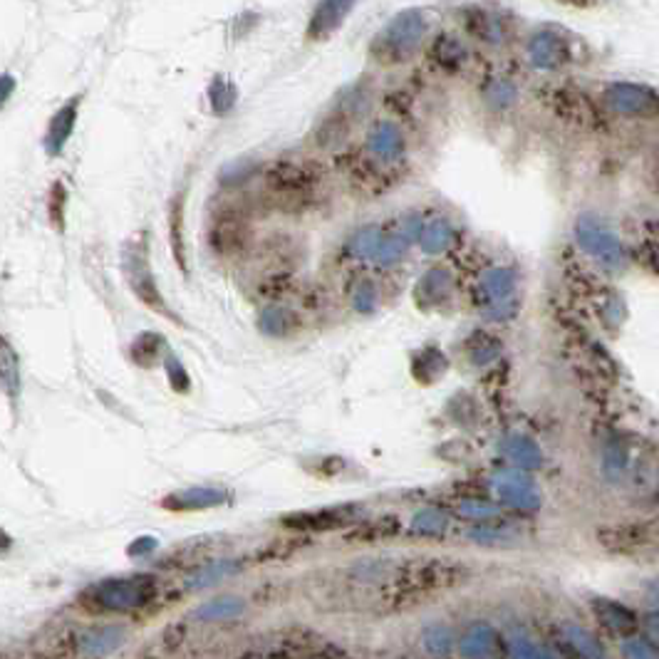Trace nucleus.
<instances>
[{
  "instance_id": "obj_23",
  "label": "nucleus",
  "mask_w": 659,
  "mask_h": 659,
  "mask_svg": "<svg viewBox=\"0 0 659 659\" xmlns=\"http://www.w3.org/2000/svg\"><path fill=\"white\" fill-rule=\"evenodd\" d=\"M595 618L602 622V625H608L610 629H615V632H632L635 629V615H632V610H628L625 605H619L615 600H595Z\"/></svg>"
},
{
  "instance_id": "obj_32",
  "label": "nucleus",
  "mask_w": 659,
  "mask_h": 659,
  "mask_svg": "<svg viewBox=\"0 0 659 659\" xmlns=\"http://www.w3.org/2000/svg\"><path fill=\"white\" fill-rule=\"evenodd\" d=\"M453 645V632L446 625H432L424 632V647L432 655H446Z\"/></svg>"
},
{
  "instance_id": "obj_18",
  "label": "nucleus",
  "mask_w": 659,
  "mask_h": 659,
  "mask_svg": "<svg viewBox=\"0 0 659 659\" xmlns=\"http://www.w3.org/2000/svg\"><path fill=\"white\" fill-rule=\"evenodd\" d=\"M243 612H246V600L238 595H221V598L198 605L191 618L201 619V622H228V619L241 618Z\"/></svg>"
},
{
  "instance_id": "obj_2",
  "label": "nucleus",
  "mask_w": 659,
  "mask_h": 659,
  "mask_svg": "<svg viewBox=\"0 0 659 659\" xmlns=\"http://www.w3.org/2000/svg\"><path fill=\"white\" fill-rule=\"evenodd\" d=\"M372 104V84L370 80H360V83H352L350 87H345L335 102L330 107L328 119L320 124L318 129V142L322 146H335L340 145L345 136L350 135L352 124H357L370 112Z\"/></svg>"
},
{
  "instance_id": "obj_33",
  "label": "nucleus",
  "mask_w": 659,
  "mask_h": 659,
  "mask_svg": "<svg viewBox=\"0 0 659 659\" xmlns=\"http://www.w3.org/2000/svg\"><path fill=\"white\" fill-rule=\"evenodd\" d=\"M380 241H382V233L377 231V228H362V231H357V233L352 236L350 250L357 258H370L372 260L374 250H377V246H380Z\"/></svg>"
},
{
  "instance_id": "obj_26",
  "label": "nucleus",
  "mask_w": 659,
  "mask_h": 659,
  "mask_svg": "<svg viewBox=\"0 0 659 659\" xmlns=\"http://www.w3.org/2000/svg\"><path fill=\"white\" fill-rule=\"evenodd\" d=\"M238 567L241 566H238L236 560H218V563H208V566L198 567L194 576L186 580V585L194 587V590H198V587L216 585V583H221L224 577L233 576Z\"/></svg>"
},
{
  "instance_id": "obj_37",
  "label": "nucleus",
  "mask_w": 659,
  "mask_h": 659,
  "mask_svg": "<svg viewBox=\"0 0 659 659\" xmlns=\"http://www.w3.org/2000/svg\"><path fill=\"white\" fill-rule=\"evenodd\" d=\"M622 655L632 659H655L657 649L652 647L645 637H628L622 642Z\"/></svg>"
},
{
  "instance_id": "obj_9",
  "label": "nucleus",
  "mask_w": 659,
  "mask_h": 659,
  "mask_svg": "<svg viewBox=\"0 0 659 659\" xmlns=\"http://www.w3.org/2000/svg\"><path fill=\"white\" fill-rule=\"evenodd\" d=\"M494 491L501 504L521 511H538L543 504V496L538 491L536 481L525 476L523 469H505L494 476Z\"/></svg>"
},
{
  "instance_id": "obj_5",
  "label": "nucleus",
  "mask_w": 659,
  "mask_h": 659,
  "mask_svg": "<svg viewBox=\"0 0 659 659\" xmlns=\"http://www.w3.org/2000/svg\"><path fill=\"white\" fill-rule=\"evenodd\" d=\"M576 241L577 246L595 258L602 268L619 270L625 266V246H622V241L595 214H585V216L577 218Z\"/></svg>"
},
{
  "instance_id": "obj_11",
  "label": "nucleus",
  "mask_w": 659,
  "mask_h": 659,
  "mask_svg": "<svg viewBox=\"0 0 659 659\" xmlns=\"http://www.w3.org/2000/svg\"><path fill=\"white\" fill-rule=\"evenodd\" d=\"M424 50L434 67H439L446 75L461 73L469 65V45L456 32L442 31L439 35H434L429 45H424Z\"/></svg>"
},
{
  "instance_id": "obj_28",
  "label": "nucleus",
  "mask_w": 659,
  "mask_h": 659,
  "mask_svg": "<svg viewBox=\"0 0 659 659\" xmlns=\"http://www.w3.org/2000/svg\"><path fill=\"white\" fill-rule=\"evenodd\" d=\"M290 322H293V315L286 308H266L258 315V328H260V332L270 335V338L288 335Z\"/></svg>"
},
{
  "instance_id": "obj_3",
  "label": "nucleus",
  "mask_w": 659,
  "mask_h": 659,
  "mask_svg": "<svg viewBox=\"0 0 659 659\" xmlns=\"http://www.w3.org/2000/svg\"><path fill=\"white\" fill-rule=\"evenodd\" d=\"M525 57L540 73H560L576 57V42L558 25H538L525 38Z\"/></svg>"
},
{
  "instance_id": "obj_29",
  "label": "nucleus",
  "mask_w": 659,
  "mask_h": 659,
  "mask_svg": "<svg viewBox=\"0 0 659 659\" xmlns=\"http://www.w3.org/2000/svg\"><path fill=\"white\" fill-rule=\"evenodd\" d=\"M449 525V518L442 508H422L419 514L412 518V528L419 533H442Z\"/></svg>"
},
{
  "instance_id": "obj_40",
  "label": "nucleus",
  "mask_w": 659,
  "mask_h": 659,
  "mask_svg": "<svg viewBox=\"0 0 659 659\" xmlns=\"http://www.w3.org/2000/svg\"><path fill=\"white\" fill-rule=\"evenodd\" d=\"M514 312H515V300L514 298L491 303V305L484 310V315L488 320H505V318H511Z\"/></svg>"
},
{
  "instance_id": "obj_17",
  "label": "nucleus",
  "mask_w": 659,
  "mask_h": 659,
  "mask_svg": "<svg viewBox=\"0 0 659 659\" xmlns=\"http://www.w3.org/2000/svg\"><path fill=\"white\" fill-rule=\"evenodd\" d=\"M498 652H501V637L491 625H484V622L474 625L461 639L464 657H494Z\"/></svg>"
},
{
  "instance_id": "obj_34",
  "label": "nucleus",
  "mask_w": 659,
  "mask_h": 659,
  "mask_svg": "<svg viewBox=\"0 0 659 659\" xmlns=\"http://www.w3.org/2000/svg\"><path fill=\"white\" fill-rule=\"evenodd\" d=\"M352 305L360 310V312H372V310L380 305V293L374 288L372 280H362L355 295H352Z\"/></svg>"
},
{
  "instance_id": "obj_16",
  "label": "nucleus",
  "mask_w": 659,
  "mask_h": 659,
  "mask_svg": "<svg viewBox=\"0 0 659 659\" xmlns=\"http://www.w3.org/2000/svg\"><path fill=\"white\" fill-rule=\"evenodd\" d=\"M501 452H504V456L511 464L523 469V471H533V469L543 466V452H540V446L531 436H525V434H511V436H505Z\"/></svg>"
},
{
  "instance_id": "obj_14",
  "label": "nucleus",
  "mask_w": 659,
  "mask_h": 659,
  "mask_svg": "<svg viewBox=\"0 0 659 659\" xmlns=\"http://www.w3.org/2000/svg\"><path fill=\"white\" fill-rule=\"evenodd\" d=\"M75 122H77V100H70L67 104H62L50 119V124H48V132H45V139H42L48 154H62V149L70 142V136L75 132Z\"/></svg>"
},
{
  "instance_id": "obj_15",
  "label": "nucleus",
  "mask_w": 659,
  "mask_h": 659,
  "mask_svg": "<svg viewBox=\"0 0 659 659\" xmlns=\"http://www.w3.org/2000/svg\"><path fill=\"white\" fill-rule=\"evenodd\" d=\"M127 632L117 625H100V628H87L83 629V635L77 639L80 652L84 657H104V655H112L114 649L122 647Z\"/></svg>"
},
{
  "instance_id": "obj_41",
  "label": "nucleus",
  "mask_w": 659,
  "mask_h": 659,
  "mask_svg": "<svg viewBox=\"0 0 659 659\" xmlns=\"http://www.w3.org/2000/svg\"><path fill=\"white\" fill-rule=\"evenodd\" d=\"M156 548V540L154 538H139V540H135L132 546H129V556L136 558V556H145V553H149V550H154Z\"/></svg>"
},
{
  "instance_id": "obj_27",
  "label": "nucleus",
  "mask_w": 659,
  "mask_h": 659,
  "mask_svg": "<svg viewBox=\"0 0 659 659\" xmlns=\"http://www.w3.org/2000/svg\"><path fill=\"white\" fill-rule=\"evenodd\" d=\"M238 92L231 80L226 77H216L211 87H208V104L216 114H228L233 107H236Z\"/></svg>"
},
{
  "instance_id": "obj_1",
  "label": "nucleus",
  "mask_w": 659,
  "mask_h": 659,
  "mask_svg": "<svg viewBox=\"0 0 659 659\" xmlns=\"http://www.w3.org/2000/svg\"><path fill=\"white\" fill-rule=\"evenodd\" d=\"M429 15L422 8H407L384 22L370 42V57L382 67H400L412 62L429 40Z\"/></svg>"
},
{
  "instance_id": "obj_38",
  "label": "nucleus",
  "mask_w": 659,
  "mask_h": 659,
  "mask_svg": "<svg viewBox=\"0 0 659 659\" xmlns=\"http://www.w3.org/2000/svg\"><path fill=\"white\" fill-rule=\"evenodd\" d=\"M459 511H461V515H466V518H479V521H486V518L498 515V508H496V505L486 504V501H479V498L461 501Z\"/></svg>"
},
{
  "instance_id": "obj_12",
  "label": "nucleus",
  "mask_w": 659,
  "mask_h": 659,
  "mask_svg": "<svg viewBox=\"0 0 659 659\" xmlns=\"http://www.w3.org/2000/svg\"><path fill=\"white\" fill-rule=\"evenodd\" d=\"M367 152L382 164H394L400 162L407 152V139L404 132L390 119H380L370 127L367 132Z\"/></svg>"
},
{
  "instance_id": "obj_36",
  "label": "nucleus",
  "mask_w": 659,
  "mask_h": 659,
  "mask_svg": "<svg viewBox=\"0 0 659 659\" xmlns=\"http://www.w3.org/2000/svg\"><path fill=\"white\" fill-rule=\"evenodd\" d=\"M605 471H608V476H615L622 474L625 471V464H628V453H625V449L619 446V444H608L605 446Z\"/></svg>"
},
{
  "instance_id": "obj_25",
  "label": "nucleus",
  "mask_w": 659,
  "mask_h": 659,
  "mask_svg": "<svg viewBox=\"0 0 659 659\" xmlns=\"http://www.w3.org/2000/svg\"><path fill=\"white\" fill-rule=\"evenodd\" d=\"M563 637L570 647L576 649L577 655L583 657H605V647L600 645V639L590 632V629L580 628V625H566L563 628Z\"/></svg>"
},
{
  "instance_id": "obj_10",
  "label": "nucleus",
  "mask_w": 659,
  "mask_h": 659,
  "mask_svg": "<svg viewBox=\"0 0 659 659\" xmlns=\"http://www.w3.org/2000/svg\"><path fill=\"white\" fill-rule=\"evenodd\" d=\"M355 5H357V0H318L315 8L310 11L305 40L322 42L332 38L345 25V21L350 18Z\"/></svg>"
},
{
  "instance_id": "obj_7",
  "label": "nucleus",
  "mask_w": 659,
  "mask_h": 659,
  "mask_svg": "<svg viewBox=\"0 0 659 659\" xmlns=\"http://www.w3.org/2000/svg\"><path fill=\"white\" fill-rule=\"evenodd\" d=\"M122 270L127 276L129 288L135 290V295L142 303H146L149 308L164 312V298L162 293L156 290L154 276L149 270V253H146V241L145 236H136L135 241H129L122 250Z\"/></svg>"
},
{
  "instance_id": "obj_8",
  "label": "nucleus",
  "mask_w": 659,
  "mask_h": 659,
  "mask_svg": "<svg viewBox=\"0 0 659 659\" xmlns=\"http://www.w3.org/2000/svg\"><path fill=\"white\" fill-rule=\"evenodd\" d=\"M602 104L619 117H652L657 112V92L649 84L618 80L602 90Z\"/></svg>"
},
{
  "instance_id": "obj_20",
  "label": "nucleus",
  "mask_w": 659,
  "mask_h": 659,
  "mask_svg": "<svg viewBox=\"0 0 659 659\" xmlns=\"http://www.w3.org/2000/svg\"><path fill=\"white\" fill-rule=\"evenodd\" d=\"M481 94H484V102L494 110V112H505L511 110L518 102V84L511 80V77H504V75H491L486 77L484 87H481Z\"/></svg>"
},
{
  "instance_id": "obj_21",
  "label": "nucleus",
  "mask_w": 659,
  "mask_h": 659,
  "mask_svg": "<svg viewBox=\"0 0 659 659\" xmlns=\"http://www.w3.org/2000/svg\"><path fill=\"white\" fill-rule=\"evenodd\" d=\"M453 288V278L449 270L434 268L426 276H422L419 286H417V300L422 305H439L449 298V293Z\"/></svg>"
},
{
  "instance_id": "obj_31",
  "label": "nucleus",
  "mask_w": 659,
  "mask_h": 659,
  "mask_svg": "<svg viewBox=\"0 0 659 659\" xmlns=\"http://www.w3.org/2000/svg\"><path fill=\"white\" fill-rule=\"evenodd\" d=\"M508 655L511 657H553V652H548L540 645H536L528 635H511L508 637Z\"/></svg>"
},
{
  "instance_id": "obj_43",
  "label": "nucleus",
  "mask_w": 659,
  "mask_h": 659,
  "mask_svg": "<svg viewBox=\"0 0 659 659\" xmlns=\"http://www.w3.org/2000/svg\"><path fill=\"white\" fill-rule=\"evenodd\" d=\"M563 5H573V8H590V5H598L600 0H558Z\"/></svg>"
},
{
  "instance_id": "obj_4",
  "label": "nucleus",
  "mask_w": 659,
  "mask_h": 659,
  "mask_svg": "<svg viewBox=\"0 0 659 659\" xmlns=\"http://www.w3.org/2000/svg\"><path fill=\"white\" fill-rule=\"evenodd\" d=\"M154 590L156 587L152 577H110V580L92 585L87 595L94 605H100L102 610L122 612V610L145 608L146 602L154 598Z\"/></svg>"
},
{
  "instance_id": "obj_39",
  "label": "nucleus",
  "mask_w": 659,
  "mask_h": 659,
  "mask_svg": "<svg viewBox=\"0 0 659 659\" xmlns=\"http://www.w3.org/2000/svg\"><path fill=\"white\" fill-rule=\"evenodd\" d=\"M422 231H424V218L419 216V214H409V216H404L400 238L409 246V243H414L417 238L422 236Z\"/></svg>"
},
{
  "instance_id": "obj_22",
  "label": "nucleus",
  "mask_w": 659,
  "mask_h": 659,
  "mask_svg": "<svg viewBox=\"0 0 659 659\" xmlns=\"http://www.w3.org/2000/svg\"><path fill=\"white\" fill-rule=\"evenodd\" d=\"M515 283H518L515 270L498 266V268H491L484 273V278H481V293H484V298L488 303L508 300L514 298Z\"/></svg>"
},
{
  "instance_id": "obj_13",
  "label": "nucleus",
  "mask_w": 659,
  "mask_h": 659,
  "mask_svg": "<svg viewBox=\"0 0 659 659\" xmlns=\"http://www.w3.org/2000/svg\"><path fill=\"white\" fill-rule=\"evenodd\" d=\"M228 501L226 488L218 486H189L169 494L162 501L169 511H201V508H214Z\"/></svg>"
},
{
  "instance_id": "obj_42",
  "label": "nucleus",
  "mask_w": 659,
  "mask_h": 659,
  "mask_svg": "<svg viewBox=\"0 0 659 659\" xmlns=\"http://www.w3.org/2000/svg\"><path fill=\"white\" fill-rule=\"evenodd\" d=\"M13 90H15V80L11 75H0V110H3V104L11 100Z\"/></svg>"
},
{
  "instance_id": "obj_30",
  "label": "nucleus",
  "mask_w": 659,
  "mask_h": 659,
  "mask_svg": "<svg viewBox=\"0 0 659 659\" xmlns=\"http://www.w3.org/2000/svg\"><path fill=\"white\" fill-rule=\"evenodd\" d=\"M404 253H407V243H404L402 238L400 236L382 238L380 246H377V250H374V256H372V260L390 268V266H394V263H400V260H402Z\"/></svg>"
},
{
  "instance_id": "obj_24",
  "label": "nucleus",
  "mask_w": 659,
  "mask_h": 659,
  "mask_svg": "<svg viewBox=\"0 0 659 659\" xmlns=\"http://www.w3.org/2000/svg\"><path fill=\"white\" fill-rule=\"evenodd\" d=\"M419 238H422L424 253L436 256V253H442V250H446V248L452 246L453 228L446 218H436L432 224H424V231Z\"/></svg>"
},
{
  "instance_id": "obj_6",
  "label": "nucleus",
  "mask_w": 659,
  "mask_h": 659,
  "mask_svg": "<svg viewBox=\"0 0 659 659\" xmlns=\"http://www.w3.org/2000/svg\"><path fill=\"white\" fill-rule=\"evenodd\" d=\"M461 31L469 40H474L488 50H501L511 40V22L505 21L504 13L486 8V5H466L459 13Z\"/></svg>"
},
{
  "instance_id": "obj_19",
  "label": "nucleus",
  "mask_w": 659,
  "mask_h": 659,
  "mask_svg": "<svg viewBox=\"0 0 659 659\" xmlns=\"http://www.w3.org/2000/svg\"><path fill=\"white\" fill-rule=\"evenodd\" d=\"M0 390L8 394L11 402H18L22 390L21 360H18V352L13 350V345L5 338H0Z\"/></svg>"
},
{
  "instance_id": "obj_35",
  "label": "nucleus",
  "mask_w": 659,
  "mask_h": 659,
  "mask_svg": "<svg viewBox=\"0 0 659 659\" xmlns=\"http://www.w3.org/2000/svg\"><path fill=\"white\" fill-rule=\"evenodd\" d=\"M166 377L176 391H189V387H191L189 372L184 370V365L176 360L174 355H166Z\"/></svg>"
}]
</instances>
